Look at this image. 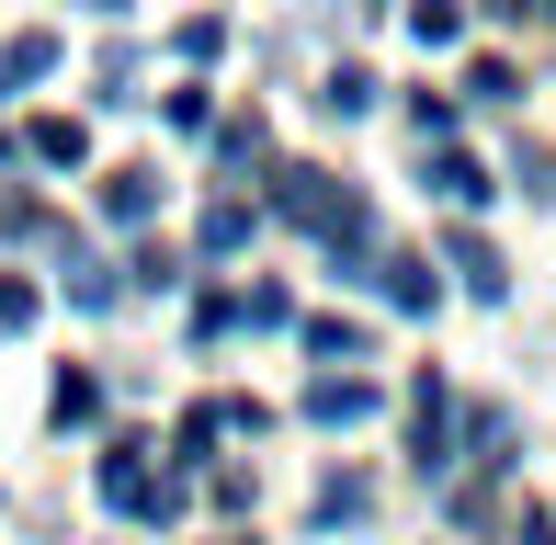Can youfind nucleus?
Masks as SVG:
<instances>
[{
    "label": "nucleus",
    "mask_w": 556,
    "mask_h": 545,
    "mask_svg": "<svg viewBox=\"0 0 556 545\" xmlns=\"http://www.w3.org/2000/svg\"><path fill=\"white\" fill-rule=\"evenodd\" d=\"M273 216H285L295 239H318L330 262H352V284H364V262H375V205L352 182H330V170H285L273 182Z\"/></svg>",
    "instance_id": "f257e3e1"
},
{
    "label": "nucleus",
    "mask_w": 556,
    "mask_h": 545,
    "mask_svg": "<svg viewBox=\"0 0 556 545\" xmlns=\"http://www.w3.org/2000/svg\"><path fill=\"white\" fill-rule=\"evenodd\" d=\"M409 466H420V478H443V466H454V386H443V376L409 386Z\"/></svg>",
    "instance_id": "f03ea898"
},
{
    "label": "nucleus",
    "mask_w": 556,
    "mask_h": 545,
    "mask_svg": "<svg viewBox=\"0 0 556 545\" xmlns=\"http://www.w3.org/2000/svg\"><path fill=\"white\" fill-rule=\"evenodd\" d=\"M443 262L466 272V295H477V307H500V295H511V272H500V251H489V239H466V228H454V239H443Z\"/></svg>",
    "instance_id": "7ed1b4c3"
},
{
    "label": "nucleus",
    "mask_w": 556,
    "mask_h": 545,
    "mask_svg": "<svg viewBox=\"0 0 556 545\" xmlns=\"http://www.w3.org/2000/svg\"><path fill=\"white\" fill-rule=\"evenodd\" d=\"M103 500H114V511H170V489L148 478V466H137V443H125V455H103Z\"/></svg>",
    "instance_id": "20e7f679"
},
{
    "label": "nucleus",
    "mask_w": 556,
    "mask_h": 545,
    "mask_svg": "<svg viewBox=\"0 0 556 545\" xmlns=\"http://www.w3.org/2000/svg\"><path fill=\"white\" fill-rule=\"evenodd\" d=\"M364 284H387V295H397L409 318H432V307H443V284H432L420 262H397V251H387V262H364Z\"/></svg>",
    "instance_id": "39448f33"
},
{
    "label": "nucleus",
    "mask_w": 556,
    "mask_h": 545,
    "mask_svg": "<svg viewBox=\"0 0 556 545\" xmlns=\"http://www.w3.org/2000/svg\"><path fill=\"white\" fill-rule=\"evenodd\" d=\"M23 148H35L46 170H80V160H91V137L68 126V114H35V126H23Z\"/></svg>",
    "instance_id": "423d86ee"
},
{
    "label": "nucleus",
    "mask_w": 556,
    "mask_h": 545,
    "mask_svg": "<svg viewBox=\"0 0 556 545\" xmlns=\"http://www.w3.org/2000/svg\"><path fill=\"white\" fill-rule=\"evenodd\" d=\"M46 68H58V35H12V46H0V91L46 80Z\"/></svg>",
    "instance_id": "0eeeda50"
},
{
    "label": "nucleus",
    "mask_w": 556,
    "mask_h": 545,
    "mask_svg": "<svg viewBox=\"0 0 556 545\" xmlns=\"http://www.w3.org/2000/svg\"><path fill=\"white\" fill-rule=\"evenodd\" d=\"M409 35L420 46H454V35H466V0H409Z\"/></svg>",
    "instance_id": "6e6552de"
},
{
    "label": "nucleus",
    "mask_w": 556,
    "mask_h": 545,
    "mask_svg": "<svg viewBox=\"0 0 556 545\" xmlns=\"http://www.w3.org/2000/svg\"><path fill=\"white\" fill-rule=\"evenodd\" d=\"M148 205H160V193H148V170H114V182H103V216H114V228H137Z\"/></svg>",
    "instance_id": "1a4fd4ad"
},
{
    "label": "nucleus",
    "mask_w": 556,
    "mask_h": 545,
    "mask_svg": "<svg viewBox=\"0 0 556 545\" xmlns=\"http://www.w3.org/2000/svg\"><path fill=\"white\" fill-rule=\"evenodd\" d=\"M432 182L454 193V205H489V170H477V160H432Z\"/></svg>",
    "instance_id": "9d476101"
},
{
    "label": "nucleus",
    "mask_w": 556,
    "mask_h": 545,
    "mask_svg": "<svg viewBox=\"0 0 556 545\" xmlns=\"http://www.w3.org/2000/svg\"><path fill=\"white\" fill-rule=\"evenodd\" d=\"M250 239V205H205V251H239Z\"/></svg>",
    "instance_id": "9b49d317"
},
{
    "label": "nucleus",
    "mask_w": 556,
    "mask_h": 545,
    "mask_svg": "<svg viewBox=\"0 0 556 545\" xmlns=\"http://www.w3.org/2000/svg\"><path fill=\"white\" fill-rule=\"evenodd\" d=\"M307 409H318V420H364V409H375V386H318Z\"/></svg>",
    "instance_id": "f8f14e48"
},
{
    "label": "nucleus",
    "mask_w": 556,
    "mask_h": 545,
    "mask_svg": "<svg viewBox=\"0 0 556 545\" xmlns=\"http://www.w3.org/2000/svg\"><path fill=\"white\" fill-rule=\"evenodd\" d=\"M522 545H556V534H545V523H522Z\"/></svg>",
    "instance_id": "ddd939ff"
},
{
    "label": "nucleus",
    "mask_w": 556,
    "mask_h": 545,
    "mask_svg": "<svg viewBox=\"0 0 556 545\" xmlns=\"http://www.w3.org/2000/svg\"><path fill=\"white\" fill-rule=\"evenodd\" d=\"M511 12H556V0H511Z\"/></svg>",
    "instance_id": "4468645a"
}]
</instances>
